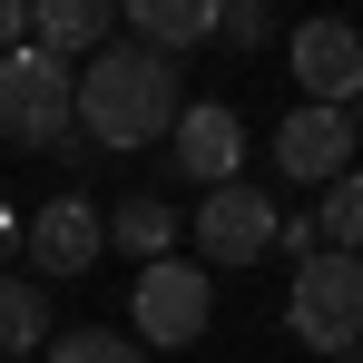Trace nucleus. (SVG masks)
Here are the masks:
<instances>
[{
  "instance_id": "aec40b11",
  "label": "nucleus",
  "mask_w": 363,
  "mask_h": 363,
  "mask_svg": "<svg viewBox=\"0 0 363 363\" xmlns=\"http://www.w3.org/2000/svg\"><path fill=\"white\" fill-rule=\"evenodd\" d=\"M344 118H354V147H363V99H354V108H344Z\"/></svg>"
},
{
  "instance_id": "0eeeda50",
  "label": "nucleus",
  "mask_w": 363,
  "mask_h": 363,
  "mask_svg": "<svg viewBox=\"0 0 363 363\" xmlns=\"http://www.w3.org/2000/svg\"><path fill=\"white\" fill-rule=\"evenodd\" d=\"M285 60L304 79V108H354L363 99V30L354 20H304L285 40Z\"/></svg>"
},
{
  "instance_id": "7ed1b4c3",
  "label": "nucleus",
  "mask_w": 363,
  "mask_h": 363,
  "mask_svg": "<svg viewBox=\"0 0 363 363\" xmlns=\"http://www.w3.org/2000/svg\"><path fill=\"white\" fill-rule=\"evenodd\" d=\"M206 314H216L206 265H186V255L138 265V295H128V344H138V354H177V344H196V334H206Z\"/></svg>"
},
{
  "instance_id": "412c9836",
  "label": "nucleus",
  "mask_w": 363,
  "mask_h": 363,
  "mask_svg": "<svg viewBox=\"0 0 363 363\" xmlns=\"http://www.w3.org/2000/svg\"><path fill=\"white\" fill-rule=\"evenodd\" d=\"M334 363H363V344H354V354H334Z\"/></svg>"
},
{
  "instance_id": "dca6fc26",
  "label": "nucleus",
  "mask_w": 363,
  "mask_h": 363,
  "mask_svg": "<svg viewBox=\"0 0 363 363\" xmlns=\"http://www.w3.org/2000/svg\"><path fill=\"white\" fill-rule=\"evenodd\" d=\"M216 40L265 50V40H275V10H265V0H216Z\"/></svg>"
},
{
  "instance_id": "6ab92c4d",
  "label": "nucleus",
  "mask_w": 363,
  "mask_h": 363,
  "mask_svg": "<svg viewBox=\"0 0 363 363\" xmlns=\"http://www.w3.org/2000/svg\"><path fill=\"white\" fill-rule=\"evenodd\" d=\"M10 255H20V216L0 206V265H10Z\"/></svg>"
},
{
  "instance_id": "f3484780",
  "label": "nucleus",
  "mask_w": 363,
  "mask_h": 363,
  "mask_svg": "<svg viewBox=\"0 0 363 363\" xmlns=\"http://www.w3.org/2000/svg\"><path fill=\"white\" fill-rule=\"evenodd\" d=\"M275 245H285L295 265H304V255H324V236H314V216H275Z\"/></svg>"
},
{
  "instance_id": "20e7f679",
  "label": "nucleus",
  "mask_w": 363,
  "mask_h": 363,
  "mask_svg": "<svg viewBox=\"0 0 363 363\" xmlns=\"http://www.w3.org/2000/svg\"><path fill=\"white\" fill-rule=\"evenodd\" d=\"M69 79L79 69L40 60V50H10L0 60V138L10 147H69Z\"/></svg>"
},
{
  "instance_id": "423d86ee",
  "label": "nucleus",
  "mask_w": 363,
  "mask_h": 363,
  "mask_svg": "<svg viewBox=\"0 0 363 363\" xmlns=\"http://www.w3.org/2000/svg\"><path fill=\"white\" fill-rule=\"evenodd\" d=\"M186 236H196V265H255V255H275V196L236 177L186 216Z\"/></svg>"
},
{
  "instance_id": "1a4fd4ad",
  "label": "nucleus",
  "mask_w": 363,
  "mask_h": 363,
  "mask_svg": "<svg viewBox=\"0 0 363 363\" xmlns=\"http://www.w3.org/2000/svg\"><path fill=\"white\" fill-rule=\"evenodd\" d=\"M275 157H285V177H304V186H334V177H354V118H344V108H285V118H275Z\"/></svg>"
},
{
  "instance_id": "4468645a",
  "label": "nucleus",
  "mask_w": 363,
  "mask_h": 363,
  "mask_svg": "<svg viewBox=\"0 0 363 363\" xmlns=\"http://www.w3.org/2000/svg\"><path fill=\"white\" fill-rule=\"evenodd\" d=\"M314 236L334 245V255H363V167L324 186V206H314Z\"/></svg>"
},
{
  "instance_id": "f8f14e48",
  "label": "nucleus",
  "mask_w": 363,
  "mask_h": 363,
  "mask_svg": "<svg viewBox=\"0 0 363 363\" xmlns=\"http://www.w3.org/2000/svg\"><path fill=\"white\" fill-rule=\"evenodd\" d=\"M177 206H167V196H128L118 216H108V245H128V255H138V265H167V255H177Z\"/></svg>"
},
{
  "instance_id": "2eb2a0df",
  "label": "nucleus",
  "mask_w": 363,
  "mask_h": 363,
  "mask_svg": "<svg viewBox=\"0 0 363 363\" xmlns=\"http://www.w3.org/2000/svg\"><path fill=\"white\" fill-rule=\"evenodd\" d=\"M50 363H147V354L118 324H69V334H50Z\"/></svg>"
},
{
  "instance_id": "39448f33",
  "label": "nucleus",
  "mask_w": 363,
  "mask_h": 363,
  "mask_svg": "<svg viewBox=\"0 0 363 363\" xmlns=\"http://www.w3.org/2000/svg\"><path fill=\"white\" fill-rule=\"evenodd\" d=\"M108 245V216L89 196H50L40 216H20V255H30V285H60V275H89Z\"/></svg>"
},
{
  "instance_id": "f257e3e1",
  "label": "nucleus",
  "mask_w": 363,
  "mask_h": 363,
  "mask_svg": "<svg viewBox=\"0 0 363 363\" xmlns=\"http://www.w3.org/2000/svg\"><path fill=\"white\" fill-rule=\"evenodd\" d=\"M186 89H177V60H157V50H138V40H108L99 60H79L69 79V138L79 147H157L167 128H177Z\"/></svg>"
},
{
  "instance_id": "6e6552de",
  "label": "nucleus",
  "mask_w": 363,
  "mask_h": 363,
  "mask_svg": "<svg viewBox=\"0 0 363 363\" xmlns=\"http://www.w3.org/2000/svg\"><path fill=\"white\" fill-rule=\"evenodd\" d=\"M167 167H177L186 186H236L245 167V118L226 108V99H206V108H177V128H167Z\"/></svg>"
},
{
  "instance_id": "ddd939ff",
  "label": "nucleus",
  "mask_w": 363,
  "mask_h": 363,
  "mask_svg": "<svg viewBox=\"0 0 363 363\" xmlns=\"http://www.w3.org/2000/svg\"><path fill=\"white\" fill-rule=\"evenodd\" d=\"M40 334H50V285H30V275H0V363H20Z\"/></svg>"
},
{
  "instance_id": "9d476101",
  "label": "nucleus",
  "mask_w": 363,
  "mask_h": 363,
  "mask_svg": "<svg viewBox=\"0 0 363 363\" xmlns=\"http://www.w3.org/2000/svg\"><path fill=\"white\" fill-rule=\"evenodd\" d=\"M108 40H118V0H30V50L40 60L79 69V60H99Z\"/></svg>"
},
{
  "instance_id": "9b49d317",
  "label": "nucleus",
  "mask_w": 363,
  "mask_h": 363,
  "mask_svg": "<svg viewBox=\"0 0 363 363\" xmlns=\"http://www.w3.org/2000/svg\"><path fill=\"white\" fill-rule=\"evenodd\" d=\"M118 40L177 60V50H196V40H216V0H128V10H118Z\"/></svg>"
},
{
  "instance_id": "a211bd4d",
  "label": "nucleus",
  "mask_w": 363,
  "mask_h": 363,
  "mask_svg": "<svg viewBox=\"0 0 363 363\" xmlns=\"http://www.w3.org/2000/svg\"><path fill=\"white\" fill-rule=\"evenodd\" d=\"M30 50V0H0V60Z\"/></svg>"
},
{
  "instance_id": "f03ea898",
  "label": "nucleus",
  "mask_w": 363,
  "mask_h": 363,
  "mask_svg": "<svg viewBox=\"0 0 363 363\" xmlns=\"http://www.w3.org/2000/svg\"><path fill=\"white\" fill-rule=\"evenodd\" d=\"M285 324H295V344H314V354H354L363 344V255H304L295 265V295H285Z\"/></svg>"
}]
</instances>
